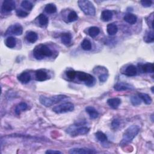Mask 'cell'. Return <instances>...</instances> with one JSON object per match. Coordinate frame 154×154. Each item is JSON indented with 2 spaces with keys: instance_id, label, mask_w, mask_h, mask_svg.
I'll return each instance as SVG.
<instances>
[{
  "instance_id": "obj_1",
  "label": "cell",
  "mask_w": 154,
  "mask_h": 154,
  "mask_svg": "<svg viewBox=\"0 0 154 154\" xmlns=\"http://www.w3.org/2000/svg\"><path fill=\"white\" fill-rule=\"evenodd\" d=\"M140 131V128L137 125H131L128 127L123 134V138L120 142V145H125L131 142Z\"/></svg>"
},
{
  "instance_id": "obj_2",
  "label": "cell",
  "mask_w": 154,
  "mask_h": 154,
  "mask_svg": "<svg viewBox=\"0 0 154 154\" xmlns=\"http://www.w3.org/2000/svg\"><path fill=\"white\" fill-rule=\"evenodd\" d=\"M52 55V51L46 45H38L33 50V56L37 60H42L45 57H49Z\"/></svg>"
},
{
  "instance_id": "obj_3",
  "label": "cell",
  "mask_w": 154,
  "mask_h": 154,
  "mask_svg": "<svg viewBox=\"0 0 154 154\" xmlns=\"http://www.w3.org/2000/svg\"><path fill=\"white\" fill-rule=\"evenodd\" d=\"M67 98V96L66 95H56L52 97H46L45 96H40L39 98V100L40 104L43 106L48 107L54 104H57L60 101L65 100Z\"/></svg>"
},
{
  "instance_id": "obj_4",
  "label": "cell",
  "mask_w": 154,
  "mask_h": 154,
  "mask_svg": "<svg viewBox=\"0 0 154 154\" xmlns=\"http://www.w3.org/2000/svg\"><path fill=\"white\" fill-rule=\"evenodd\" d=\"M78 4L80 9L86 15H95L96 9L92 2L88 1V0H80V1H78Z\"/></svg>"
},
{
  "instance_id": "obj_5",
  "label": "cell",
  "mask_w": 154,
  "mask_h": 154,
  "mask_svg": "<svg viewBox=\"0 0 154 154\" xmlns=\"http://www.w3.org/2000/svg\"><path fill=\"white\" fill-rule=\"evenodd\" d=\"M89 128L87 126H79L78 125H74L69 128L67 130V133L71 137H76L78 136H83L89 132Z\"/></svg>"
},
{
  "instance_id": "obj_6",
  "label": "cell",
  "mask_w": 154,
  "mask_h": 154,
  "mask_svg": "<svg viewBox=\"0 0 154 154\" xmlns=\"http://www.w3.org/2000/svg\"><path fill=\"white\" fill-rule=\"evenodd\" d=\"M76 77L80 81L85 83V84L88 86H93L96 81L95 78L92 75L84 72H76Z\"/></svg>"
},
{
  "instance_id": "obj_7",
  "label": "cell",
  "mask_w": 154,
  "mask_h": 154,
  "mask_svg": "<svg viewBox=\"0 0 154 154\" xmlns=\"http://www.w3.org/2000/svg\"><path fill=\"white\" fill-rule=\"evenodd\" d=\"M74 110V105L71 102H65L62 104L54 107L53 111L57 114L66 113L72 111Z\"/></svg>"
},
{
  "instance_id": "obj_8",
  "label": "cell",
  "mask_w": 154,
  "mask_h": 154,
  "mask_svg": "<svg viewBox=\"0 0 154 154\" xmlns=\"http://www.w3.org/2000/svg\"><path fill=\"white\" fill-rule=\"evenodd\" d=\"M23 33V28L21 25L19 23H16L11 26L7 29L6 36L9 34H13L15 36H20Z\"/></svg>"
},
{
  "instance_id": "obj_9",
  "label": "cell",
  "mask_w": 154,
  "mask_h": 154,
  "mask_svg": "<svg viewBox=\"0 0 154 154\" xmlns=\"http://www.w3.org/2000/svg\"><path fill=\"white\" fill-rule=\"evenodd\" d=\"M69 153L70 154H93L97 152L89 148H73L69 151Z\"/></svg>"
},
{
  "instance_id": "obj_10",
  "label": "cell",
  "mask_w": 154,
  "mask_h": 154,
  "mask_svg": "<svg viewBox=\"0 0 154 154\" xmlns=\"http://www.w3.org/2000/svg\"><path fill=\"white\" fill-rule=\"evenodd\" d=\"M16 4L15 1L11 0H6L3 1L2 5V10L6 12H10L15 9Z\"/></svg>"
},
{
  "instance_id": "obj_11",
  "label": "cell",
  "mask_w": 154,
  "mask_h": 154,
  "mask_svg": "<svg viewBox=\"0 0 154 154\" xmlns=\"http://www.w3.org/2000/svg\"><path fill=\"white\" fill-rule=\"evenodd\" d=\"M114 89L118 92L121 91H125L128 90H133L134 89L133 86L130 85V84H128L126 83H118L114 85Z\"/></svg>"
},
{
  "instance_id": "obj_12",
  "label": "cell",
  "mask_w": 154,
  "mask_h": 154,
  "mask_svg": "<svg viewBox=\"0 0 154 154\" xmlns=\"http://www.w3.org/2000/svg\"><path fill=\"white\" fill-rule=\"evenodd\" d=\"M31 78L30 74L27 72H23L18 76V80L22 84H27L30 81Z\"/></svg>"
},
{
  "instance_id": "obj_13",
  "label": "cell",
  "mask_w": 154,
  "mask_h": 154,
  "mask_svg": "<svg viewBox=\"0 0 154 154\" xmlns=\"http://www.w3.org/2000/svg\"><path fill=\"white\" fill-rule=\"evenodd\" d=\"M36 80L38 81H44L48 78V75L44 70L40 69L36 72Z\"/></svg>"
},
{
  "instance_id": "obj_14",
  "label": "cell",
  "mask_w": 154,
  "mask_h": 154,
  "mask_svg": "<svg viewBox=\"0 0 154 154\" xmlns=\"http://www.w3.org/2000/svg\"><path fill=\"white\" fill-rule=\"evenodd\" d=\"M137 67L134 65H130L126 67L124 74L128 76H134L137 75Z\"/></svg>"
},
{
  "instance_id": "obj_15",
  "label": "cell",
  "mask_w": 154,
  "mask_h": 154,
  "mask_svg": "<svg viewBox=\"0 0 154 154\" xmlns=\"http://www.w3.org/2000/svg\"><path fill=\"white\" fill-rule=\"evenodd\" d=\"M123 19L127 23L133 25L137 22V18L135 15H134L133 13H127L124 16Z\"/></svg>"
},
{
  "instance_id": "obj_16",
  "label": "cell",
  "mask_w": 154,
  "mask_h": 154,
  "mask_svg": "<svg viewBox=\"0 0 154 154\" xmlns=\"http://www.w3.org/2000/svg\"><path fill=\"white\" fill-rule=\"evenodd\" d=\"M113 14L111 11L109 10H106L102 11L101 13L100 18L104 22H108L110 21L113 18Z\"/></svg>"
},
{
  "instance_id": "obj_17",
  "label": "cell",
  "mask_w": 154,
  "mask_h": 154,
  "mask_svg": "<svg viewBox=\"0 0 154 154\" xmlns=\"http://www.w3.org/2000/svg\"><path fill=\"white\" fill-rule=\"evenodd\" d=\"M121 103V100L118 98H111L107 100V104L113 109H117Z\"/></svg>"
},
{
  "instance_id": "obj_18",
  "label": "cell",
  "mask_w": 154,
  "mask_h": 154,
  "mask_svg": "<svg viewBox=\"0 0 154 154\" xmlns=\"http://www.w3.org/2000/svg\"><path fill=\"white\" fill-rule=\"evenodd\" d=\"M141 70L143 73H153L154 72V67L153 63H147L144 65H143L140 66Z\"/></svg>"
},
{
  "instance_id": "obj_19",
  "label": "cell",
  "mask_w": 154,
  "mask_h": 154,
  "mask_svg": "<svg viewBox=\"0 0 154 154\" xmlns=\"http://www.w3.org/2000/svg\"><path fill=\"white\" fill-rule=\"evenodd\" d=\"M86 111L90 116V117L92 119H96L99 116V113L96 111V110L94 107L92 106L87 107L86 108Z\"/></svg>"
},
{
  "instance_id": "obj_20",
  "label": "cell",
  "mask_w": 154,
  "mask_h": 154,
  "mask_svg": "<svg viewBox=\"0 0 154 154\" xmlns=\"http://www.w3.org/2000/svg\"><path fill=\"white\" fill-rule=\"evenodd\" d=\"M118 31V28L117 25L114 23H109L107 25V32L109 35L113 36L116 34L117 33Z\"/></svg>"
},
{
  "instance_id": "obj_21",
  "label": "cell",
  "mask_w": 154,
  "mask_h": 154,
  "mask_svg": "<svg viewBox=\"0 0 154 154\" xmlns=\"http://www.w3.org/2000/svg\"><path fill=\"white\" fill-rule=\"evenodd\" d=\"M26 39L29 42L32 43H34L37 40L38 36L36 33L34 32H30L27 34Z\"/></svg>"
},
{
  "instance_id": "obj_22",
  "label": "cell",
  "mask_w": 154,
  "mask_h": 154,
  "mask_svg": "<svg viewBox=\"0 0 154 154\" xmlns=\"http://www.w3.org/2000/svg\"><path fill=\"white\" fill-rule=\"evenodd\" d=\"M72 36L69 33H63L61 36V41L65 45H69L71 43Z\"/></svg>"
},
{
  "instance_id": "obj_23",
  "label": "cell",
  "mask_w": 154,
  "mask_h": 154,
  "mask_svg": "<svg viewBox=\"0 0 154 154\" xmlns=\"http://www.w3.org/2000/svg\"><path fill=\"white\" fill-rule=\"evenodd\" d=\"M27 108H28V106L26 103H25V102H21V103L19 104L16 106L15 109V113L16 114L19 115L21 112L26 110Z\"/></svg>"
},
{
  "instance_id": "obj_24",
  "label": "cell",
  "mask_w": 154,
  "mask_h": 154,
  "mask_svg": "<svg viewBox=\"0 0 154 154\" xmlns=\"http://www.w3.org/2000/svg\"><path fill=\"white\" fill-rule=\"evenodd\" d=\"M154 40V34L152 31L146 32L144 36V41L146 43H152Z\"/></svg>"
},
{
  "instance_id": "obj_25",
  "label": "cell",
  "mask_w": 154,
  "mask_h": 154,
  "mask_svg": "<svg viewBox=\"0 0 154 154\" xmlns=\"http://www.w3.org/2000/svg\"><path fill=\"white\" fill-rule=\"evenodd\" d=\"M45 11L49 14H53L57 12V7L54 4H48L45 7Z\"/></svg>"
},
{
  "instance_id": "obj_26",
  "label": "cell",
  "mask_w": 154,
  "mask_h": 154,
  "mask_svg": "<svg viewBox=\"0 0 154 154\" xmlns=\"http://www.w3.org/2000/svg\"><path fill=\"white\" fill-rule=\"evenodd\" d=\"M139 96L140 97L141 100H143L146 104L149 105L152 103V99L147 94L140 93L139 94Z\"/></svg>"
},
{
  "instance_id": "obj_27",
  "label": "cell",
  "mask_w": 154,
  "mask_h": 154,
  "mask_svg": "<svg viewBox=\"0 0 154 154\" xmlns=\"http://www.w3.org/2000/svg\"><path fill=\"white\" fill-rule=\"evenodd\" d=\"M5 43L8 48H13L16 46V39L13 37H9L6 39Z\"/></svg>"
},
{
  "instance_id": "obj_28",
  "label": "cell",
  "mask_w": 154,
  "mask_h": 154,
  "mask_svg": "<svg viewBox=\"0 0 154 154\" xmlns=\"http://www.w3.org/2000/svg\"><path fill=\"white\" fill-rule=\"evenodd\" d=\"M95 136L98 141H99L101 143H104L106 142L108 140L107 136L101 131H98L95 134Z\"/></svg>"
},
{
  "instance_id": "obj_29",
  "label": "cell",
  "mask_w": 154,
  "mask_h": 154,
  "mask_svg": "<svg viewBox=\"0 0 154 154\" xmlns=\"http://www.w3.org/2000/svg\"><path fill=\"white\" fill-rule=\"evenodd\" d=\"M89 34L92 37H96L100 33V30L98 27H92L89 29Z\"/></svg>"
},
{
  "instance_id": "obj_30",
  "label": "cell",
  "mask_w": 154,
  "mask_h": 154,
  "mask_svg": "<svg viewBox=\"0 0 154 154\" xmlns=\"http://www.w3.org/2000/svg\"><path fill=\"white\" fill-rule=\"evenodd\" d=\"M38 21L40 25H42V26H45V25H46L48 23L49 21L48 17L43 14H40L38 16Z\"/></svg>"
},
{
  "instance_id": "obj_31",
  "label": "cell",
  "mask_w": 154,
  "mask_h": 154,
  "mask_svg": "<svg viewBox=\"0 0 154 154\" xmlns=\"http://www.w3.org/2000/svg\"><path fill=\"white\" fill-rule=\"evenodd\" d=\"M81 47L84 51H90L92 49V43L89 40L85 39L81 43Z\"/></svg>"
},
{
  "instance_id": "obj_32",
  "label": "cell",
  "mask_w": 154,
  "mask_h": 154,
  "mask_svg": "<svg viewBox=\"0 0 154 154\" xmlns=\"http://www.w3.org/2000/svg\"><path fill=\"white\" fill-rule=\"evenodd\" d=\"M21 6L23 9L29 11L32 10L33 8V4L29 1H23L21 3Z\"/></svg>"
},
{
  "instance_id": "obj_33",
  "label": "cell",
  "mask_w": 154,
  "mask_h": 154,
  "mask_svg": "<svg viewBox=\"0 0 154 154\" xmlns=\"http://www.w3.org/2000/svg\"><path fill=\"white\" fill-rule=\"evenodd\" d=\"M142 100L139 96H133L131 98V102L134 106H138L141 104Z\"/></svg>"
},
{
  "instance_id": "obj_34",
  "label": "cell",
  "mask_w": 154,
  "mask_h": 154,
  "mask_svg": "<svg viewBox=\"0 0 154 154\" xmlns=\"http://www.w3.org/2000/svg\"><path fill=\"white\" fill-rule=\"evenodd\" d=\"M67 19L69 22H72L74 21H76L78 19V15H77L76 13L74 11H71L67 16Z\"/></svg>"
},
{
  "instance_id": "obj_35",
  "label": "cell",
  "mask_w": 154,
  "mask_h": 154,
  "mask_svg": "<svg viewBox=\"0 0 154 154\" xmlns=\"http://www.w3.org/2000/svg\"><path fill=\"white\" fill-rule=\"evenodd\" d=\"M76 72L74 70H69L66 72V76L68 77V78L70 80H73L76 77Z\"/></svg>"
},
{
  "instance_id": "obj_36",
  "label": "cell",
  "mask_w": 154,
  "mask_h": 154,
  "mask_svg": "<svg viewBox=\"0 0 154 154\" xmlns=\"http://www.w3.org/2000/svg\"><path fill=\"white\" fill-rule=\"evenodd\" d=\"M16 15L18 16L21 17V18H25L29 15V13L26 12H25L24 10H16Z\"/></svg>"
},
{
  "instance_id": "obj_37",
  "label": "cell",
  "mask_w": 154,
  "mask_h": 154,
  "mask_svg": "<svg viewBox=\"0 0 154 154\" xmlns=\"http://www.w3.org/2000/svg\"><path fill=\"white\" fill-rule=\"evenodd\" d=\"M108 76H109V75L106 73L100 74L99 76V79L100 82H102V83L106 82L108 79Z\"/></svg>"
},
{
  "instance_id": "obj_38",
  "label": "cell",
  "mask_w": 154,
  "mask_h": 154,
  "mask_svg": "<svg viewBox=\"0 0 154 154\" xmlns=\"http://www.w3.org/2000/svg\"><path fill=\"white\" fill-rule=\"evenodd\" d=\"M120 125V122L117 119H115L111 123V126L113 130H117Z\"/></svg>"
},
{
  "instance_id": "obj_39",
  "label": "cell",
  "mask_w": 154,
  "mask_h": 154,
  "mask_svg": "<svg viewBox=\"0 0 154 154\" xmlns=\"http://www.w3.org/2000/svg\"><path fill=\"white\" fill-rule=\"evenodd\" d=\"M141 4L144 7H149L151 6L152 2L151 1H142Z\"/></svg>"
},
{
  "instance_id": "obj_40",
  "label": "cell",
  "mask_w": 154,
  "mask_h": 154,
  "mask_svg": "<svg viewBox=\"0 0 154 154\" xmlns=\"http://www.w3.org/2000/svg\"><path fill=\"white\" fill-rule=\"evenodd\" d=\"M46 153H48V154H61L62 152L60 151L59 150H48L47 151H46L45 152Z\"/></svg>"
},
{
  "instance_id": "obj_41",
  "label": "cell",
  "mask_w": 154,
  "mask_h": 154,
  "mask_svg": "<svg viewBox=\"0 0 154 154\" xmlns=\"http://www.w3.org/2000/svg\"><path fill=\"white\" fill-rule=\"evenodd\" d=\"M153 87H152V89H152V93H153Z\"/></svg>"
}]
</instances>
